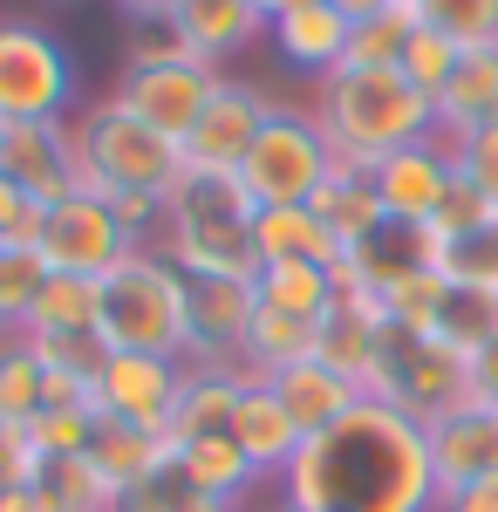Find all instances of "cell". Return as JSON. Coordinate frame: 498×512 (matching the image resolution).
I'll return each instance as SVG.
<instances>
[{"label":"cell","mask_w":498,"mask_h":512,"mask_svg":"<svg viewBox=\"0 0 498 512\" xmlns=\"http://www.w3.org/2000/svg\"><path fill=\"white\" fill-rule=\"evenodd\" d=\"M458 62H464V48H458V41L430 35V28L417 21V35L403 41V62H396V69H403V82H410L417 96H430V103H437V96H444V82L458 76Z\"/></svg>","instance_id":"37"},{"label":"cell","mask_w":498,"mask_h":512,"mask_svg":"<svg viewBox=\"0 0 498 512\" xmlns=\"http://www.w3.org/2000/svg\"><path fill=\"white\" fill-rule=\"evenodd\" d=\"M35 465H41L35 444L0 424V499H7V492H28V485H35Z\"/></svg>","instance_id":"42"},{"label":"cell","mask_w":498,"mask_h":512,"mask_svg":"<svg viewBox=\"0 0 498 512\" xmlns=\"http://www.w3.org/2000/svg\"><path fill=\"white\" fill-rule=\"evenodd\" d=\"M178 478L205 492V499H226V506H246L253 499V485H267V478L246 465V451L232 444V437H198V444H178Z\"/></svg>","instance_id":"27"},{"label":"cell","mask_w":498,"mask_h":512,"mask_svg":"<svg viewBox=\"0 0 498 512\" xmlns=\"http://www.w3.org/2000/svg\"><path fill=\"white\" fill-rule=\"evenodd\" d=\"M423 335H437V342H444V349H458L464 362H471V355H485L498 342V294H478V287H458V280H451L444 308H437V321H430Z\"/></svg>","instance_id":"32"},{"label":"cell","mask_w":498,"mask_h":512,"mask_svg":"<svg viewBox=\"0 0 498 512\" xmlns=\"http://www.w3.org/2000/svg\"><path fill=\"white\" fill-rule=\"evenodd\" d=\"M28 492L41 499V512H116V492L89 458H41Z\"/></svg>","instance_id":"31"},{"label":"cell","mask_w":498,"mask_h":512,"mask_svg":"<svg viewBox=\"0 0 498 512\" xmlns=\"http://www.w3.org/2000/svg\"><path fill=\"white\" fill-rule=\"evenodd\" d=\"M212 89H219V69H205L192 55H164V62H144V69H123L110 96L137 123H151L157 137L185 144L192 123L205 117V103H212Z\"/></svg>","instance_id":"11"},{"label":"cell","mask_w":498,"mask_h":512,"mask_svg":"<svg viewBox=\"0 0 498 512\" xmlns=\"http://www.w3.org/2000/svg\"><path fill=\"white\" fill-rule=\"evenodd\" d=\"M471 396L478 403H498V342L485 355H471Z\"/></svg>","instance_id":"44"},{"label":"cell","mask_w":498,"mask_h":512,"mask_svg":"<svg viewBox=\"0 0 498 512\" xmlns=\"http://www.w3.org/2000/svg\"><path fill=\"white\" fill-rule=\"evenodd\" d=\"M89 465H96L103 485L123 499V492H137V485H151V478H164L171 465H178V437L171 431H137V424L103 417V424H96V444H89Z\"/></svg>","instance_id":"19"},{"label":"cell","mask_w":498,"mask_h":512,"mask_svg":"<svg viewBox=\"0 0 498 512\" xmlns=\"http://www.w3.org/2000/svg\"><path fill=\"white\" fill-rule=\"evenodd\" d=\"M232 444L246 451V465H253L260 478H280L287 465H294V451H301L307 437L294 431V417L280 410V396H273L267 383H246L239 417H232Z\"/></svg>","instance_id":"22"},{"label":"cell","mask_w":498,"mask_h":512,"mask_svg":"<svg viewBox=\"0 0 498 512\" xmlns=\"http://www.w3.org/2000/svg\"><path fill=\"white\" fill-rule=\"evenodd\" d=\"M314 123L335 144V158L362 164V171H376L403 144L437 137L430 96H417L403 82V69H335V76H321L314 82Z\"/></svg>","instance_id":"3"},{"label":"cell","mask_w":498,"mask_h":512,"mask_svg":"<svg viewBox=\"0 0 498 512\" xmlns=\"http://www.w3.org/2000/svg\"><path fill=\"white\" fill-rule=\"evenodd\" d=\"M69 151H76V192H157L171 198V185L185 178V151L171 137H157L151 123H137L116 96L82 103L69 117Z\"/></svg>","instance_id":"4"},{"label":"cell","mask_w":498,"mask_h":512,"mask_svg":"<svg viewBox=\"0 0 498 512\" xmlns=\"http://www.w3.org/2000/svg\"><path fill=\"white\" fill-rule=\"evenodd\" d=\"M103 321V280H82V274H48L35 294V308L21 321V335H96ZM103 342V335H96Z\"/></svg>","instance_id":"28"},{"label":"cell","mask_w":498,"mask_h":512,"mask_svg":"<svg viewBox=\"0 0 498 512\" xmlns=\"http://www.w3.org/2000/svg\"><path fill=\"white\" fill-rule=\"evenodd\" d=\"M171 7H178V0H123L130 21H171Z\"/></svg>","instance_id":"45"},{"label":"cell","mask_w":498,"mask_h":512,"mask_svg":"<svg viewBox=\"0 0 498 512\" xmlns=\"http://www.w3.org/2000/svg\"><path fill=\"white\" fill-rule=\"evenodd\" d=\"M410 35H417V0H396V7H383V14L355 21L342 69H396V62H403V41H410Z\"/></svg>","instance_id":"33"},{"label":"cell","mask_w":498,"mask_h":512,"mask_svg":"<svg viewBox=\"0 0 498 512\" xmlns=\"http://www.w3.org/2000/svg\"><path fill=\"white\" fill-rule=\"evenodd\" d=\"M253 219H260V205L239 192L232 171H185L164 198L157 253L185 280H260Z\"/></svg>","instance_id":"2"},{"label":"cell","mask_w":498,"mask_h":512,"mask_svg":"<svg viewBox=\"0 0 498 512\" xmlns=\"http://www.w3.org/2000/svg\"><path fill=\"white\" fill-rule=\"evenodd\" d=\"M307 212L335 233V246H342V253L389 226L383 205H376V178H369L362 164H342V158H335V171H328V178H321V192L307 198Z\"/></svg>","instance_id":"24"},{"label":"cell","mask_w":498,"mask_h":512,"mask_svg":"<svg viewBox=\"0 0 498 512\" xmlns=\"http://www.w3.org/2000/svg\"><path fill=\"white\" fill-rule=\"evenodd\" d=\"M492 212H498V205H485V198H478V192L458 178V185H451V198L437 205V219H430L423 233H430V246H444V239H458V233H471V226H485Z\"/></svg>","instance_id":"40"},{"label":"cell","mask_w":498,"mask_h":512,"mask_svg":"<svg viewBox=\"0 0 498 512\" xmlns=\"http://www.w3.org/2000/svg\"><path fill=\"white\" fill-rule=\"evenodd\" d=\"M451 158H458L464 185L485 198V205H498V123H485V130L464 137V144H451Z\"/></svg>","instance_id":"39"},{"label":"cell","mask_w":498,"mask_h":512,"mask_svg":"<svg viewBox=\"0 0 498 512\" xmlns=\"http://www.w3.org/2000/svg\"><path fill=\"white\" fill-rule=\"evenodd\" d=\"M82 69L35 21H0V123H62L76 117Z\"/></svg>","instance_id":"8"},{"label":"cell","mask_w":498,"mask_h":512,"mask_svg":"<svg viewBox=\"0 0 498 512\" xmlns=\"http://www.w3.org/2000/svg\"><path fill=\"white\" fill-rule=\"evenodd\" d=\"M437 274L458 280V287H478V294H498V212L485 226H471V233L437 246Z\"/></svg>","instance_id":"34"},{"label":"cell","mask_w":498,"mask_h":512,"mask_svg":"<svg viewBox=\"0 0 498 512\" xmlns=\"http://www.w3.org/2000/svg\"><path fill=\"white\" fill-rule=\"evenodd\" d=\"M0 512H41V499H35V492H7V499H0Z\"/></svg>","instance_id":"47"},{"label":"cell","mask_w":498,"mask_h":512,"mask_svg":"<svg viewBox=\"0 0 498 512\" xmlns=\"http://www.w3.org/2000/svg\"><path fill=\"white\" fill-rule=\"evenodd\" d=\"M103 349L116 355H178L192 349V280L178 274L157 246L130 253L103 280V321H96Z\"/></svg>","instance_id":"5"},{"label":"cell","mask_w":498,"mask_h":512,"mask_svg":"<svg viewBox=\"0 0 498 512\" xmlns=\"http://www.w3.org/2000/svg\"><path fill=\"white\" fill-rule=\"evenodd\" d=\"M362 396H376V403L417 417V424H437L444 410L478 403L471 396V362L458 349H444L437 335H423V328H383L376 362L362 376Z\"/></svg>","instance_id":"6"},{"label":"cell","mask_w":498,"mask_h":512,"mask_svg":"<svg viewBox=\"0 0 498 512\" xmlns=\"http://www.w3.org/2000/svg\"><path fill=\"white\" fill-rule=\"evenodd\" d=\"M267 390L280 396V410L294 417V431H301V437H328L348 410L362 403V390L348 383L342 369H328V362H314V355H307V362H294V369H280Z\"/></svg>","instance_id":"20"},{"label":"cell","mask_w":498,"mask_h":512,"mask_svg":"<svg viewBox=\"0 0 498 512\" xmlns=\"http://www.w3.org/2000/svg\"><path fill=\"white\" fill-rule=\"evenodd\" d=\"M185 383H192V362H178V355H116L110 349L96 383H89V410L116 417V424H137V431H171Z\"/></svg>","instance_id":"10"},{"label":"cell","mask_w":498,"mask_h":512,"mask_svg":"<svg viewBox=\"0 0 498 512\" xmlns=\"http://www.w3.org/2000/svg\"><path fill=\"white\" fill-rule=\"evenodd\" d=\"M253 280H192V369H239V342L253 321Z\"/></svg>","instance_id":"16"},{"label":"cell","mask_w":498,"mask_h":512,"mask_svg":"<svg viewBox=\"0 0 498 512\" xmlns=\"http://www.w3.org/2000/svg\"><path fill=\"white\" fill-rule=\"evenodd\" d=\"M280 512H437L423 424L362 396L328 437H307L280 472Z\"/></svg>","instance_id":"1"},{"label":"cell","mask_w":498,"mask_h":512,"mask_svg":"<svg viewBox=\"0 0 498 512\" xmlns=\"http://www.w3.org/2000/svg\"><path fill=\"white\" fill-rule=\"evenodd\" d=\"M253 294H260L267 308H280V315L328 321V308L342 301V280H335V267H307V260H273V267H260Z\"/></svg>","instance_id":"29"},{"label":"cell","mask_w":498,"mask_h":512,"mask_svg":"<svg viewBox=\"0 0 498 512\" xmlns=\"http://www.w3.org/2000/svg\"><path fill=\"white\" fill-rule=\"evenodd\" d=\"M35 253H41L48 274L110 280L116 267H123L130 253H144V246H137V233H130L96 192H69V198H55V205H41Z\"/></svg>","instance_id":"9"},{"label":"cell","mask_w":498,"mask_h":512,"mask_svg":"<svg viewBox=\"0 0 498 512\" xmlns=\"http://www.w3.org/2000/svg\"><path fill=\"white\" fill-rule=\"evenodd\" d=\"M253 246H260V267L273 260H307V267H342V246L335 233L307 212V205H273L253 219Z\"/></svg>","instance_id":"25"},{"label":"cell","mask_w":498,"mask_h":512,"mask_svg":"<svg viewBox=\"0 0 498 512\" xmlns=\"http://www.w3.org/2000/svg\"><path fill=\"white\" fill-rule=\"evenodd\" d=\"M423 444H430L437 499L498 478V403H458V410H444L437 424H423Z\"/></svg>","instance_id":"14"},{"label":"cell","mask_w":498,"mask_h":512,"mask_svg":"<svg viewBox=\"0 0 498 512\" xmlns=\"http://www.w3.org/2000/svg\"><path fill=\"white\" fill-rule=\"evenodd\" d=\"M348 21H369V14H383V7H396V0H335Z\"/></svg>","instance_id":"46"},{"label":"cell","mask_w":498,"mask_h":512,"mask_svg":"<svg viewBox=\"0 0 498 512\" xmlns=\"http://www.w3.org/2000/svg\"><path fill=\"white\" fill-rule=\"evenodd\" d=\"M437 512H498V478L464 485V492H444V499H437Z\"/></svg>","instance_id":"43"},{"label":"cell","mask_w":498,"mask_h":512,"mask_svg":"<svg viewBox=\"0 0 498 512\" xmlns=\"http://www.w3.org/2000/svg\"><path fill=\"white\" fill-rule=\"evenodd\" d=\"M0 130H7V123H0Z\"/></svg>","instance_id":"49"},{"label":"cell","mask_w":498,"mask_h":512,"mask_svg":"<svg viewBox=\"0 0 498 512\" xmlns=\"http://www.w3.org/2000/svg\"><path fill=\"white\" fill-rule=\"evenodd\" d=\"M0 171L35 198V205H55V198L76 192V151H69V117L62 123H7L0 130Z\"/></svg>","instance_id":"15"},{"label":"cell","mask_w":498,"mask_h":512,"mask_svg":"<svg viewBox=\"0 0 498 512\" xmlns=\"http://www.w3.org/2000/svg\"><path fill=\"white\" fill-rule=\"evenodd\" d=\"M239 396H246V376H239V369H192V383L178 396V417H171V437H178V444L232 437Z\"/></svg>","instance_id":"26"},{"label":"cell","mask_w":498,"mask_h":512,"mask_svg":"<svg viewBox=\"0 0 498 512\" xmlns=\"http://www.w3.org/2000/svg\"><path fill=\"white\" fill-rule=\"evenodd\" d=\"M417 21L430 35L471 48H498V0H417Z\"/></svg>","instance_id":"35"},{"label":"cell","mask_w":498,"mask_h":512,"mask_svg":"<svg viewBox=\"0 0 498 512\" xmlns=\"http://www.w3.org/2000/svg\"><path fill=\"white\" fill-rule=\"evenodd\" d=\"M253 7H260V14L273 21V14H280V7H294V0H253Z\"/></svg>","instance_id":"48"},{"label":"cell","mask_w":498,"mask_h":512,"mask_svg":"<svg viewBox=\"0 0 498 512\" xmlns=\"http://www.w3.org/2000/svg\"><path fill=\"white\" fill-rule=\"evenodd\" d=\"M444 294H451V280L437 274V267H417V274H403L396 287H383V321L389 328H430L437 308H444Z\"/></svg>","instance_id":"38"},{"label":"cell","mask_w":498,"mask_h":512,"mask_svg":"<svg viewBox=\"0 0 498 512\" xmlns=\"http://www.w3.org/2000/svg\"><path fill=\"white\" fill-rule=\"evenodd\" d=\"M430 117H437V137L444 144H464L485 123H498V48H471L464 55L458 76L444 82V96L430 103Z\"/></svg>","instance_id":"21"},{"label":"cell","mask_w":498,"mask_h":512,"mask_svg":"<svg viewBox=\"0 0 498 512\" xmlns=\"http://www.w3.org/2000/svg\"><path fill=\"white\" fill-rule=\"evenodd\" d=\"M171 35H178V48L192 62L219 69L226 55H239V48H253L267 35V14L253 0H178L171 7Z\"/></svg>","instance_id":"18"},{"label":"cell","mask_w":498,"mask_h":512,"mask_svg":"<svg viewBox=\"0 0 498 512\" xmlns=\"http://www.w3.org/2000/svg\"><path fill=\"white\" fill-rule=\"evenodd\" d=\"M41 410H48V369L28 349V335H0V424L7 431H28Z\"/></svg>","instance_id":"30"},{"label":"cell","mask_w":498,"mask_h":512,"mask_svg":"<svg viewBox=\"0 0 498 512\" xmlns=\"http://www.w3.org/2000/svg\"><path fill=\"white\" fill-rule=\"evenodd\" d=\"M35 233H41V205L0 171V246H35Z\"/></svg>","instance_id":"41"},{"label":"cell","mask_w":498,"mask_h":512,"mask_svg":"<svg viewBox=\"0 0 498 512\" xmlns=\"http://www.w3.org/2000/svg\"><path fill=\"white\" fill-rule=\"evenodd\" d=\"M41 280H48V267H41L35 246H0V335H21Z\"/></svg>","instance_id":"36"},{"label":"cell","mask_w":498,"mask_h":512,"mask_svg":"<svg viewBox=\"0 0 498 512\" xmlns=\"http://www.w3.org/2000/svg\"><path fill=\"white\" fill-rule=\"evenodd\" d=\"M328 171H335V144L321 137L314 110L273 103L267 130L253 137V151H246V164L232 178H239V192L253 198L260 212H273V205H307V198L321 192Z\"/></svg>","instance_id":"7"},{"label":"cell","mask_w":498,"mask_h":512,"mask_svg":"<svg viewBox=\"0 0 498 512\" xmlns=\"http://www.w3.org/2000/svg\"><path fill=\"white\" fill-rule=\"evenodd\" d=\"M321 342V321H301V315H280L267 301H253V321H246V342H239V376L246 383H273L280 369L307 362Z\"/></svg>","instance_id":"23"},{"label":"cell","mask_w":498,"mask_h":512,"mask_svg":"<svg viewBox=\"0 0 498 512\" xmlns=\"http://www.w3.org/2000/svg\"><path fill=\"white\" fill-rule=\"evenodd\" d=\"M273 48H280V62H294V69H307V76H335L348 55V35H355V21H348L335 0H294V7H280L267 21Z\"/></svg>","instance_id":"17"},{"label":"cell","mask_w":498,"mask_h":512,"mask_svg":"<svg viewBox=\"0 0 498 512\" xmlns=\"http://www.w3.org/2000/svg\"><path fill=\"white\" fill-rule=\"evenodd\" d=\"M267 117H273V96L260 89V82L219 76L205 117H198L192 137L178 144V151H185V171H239L246 151H253V137L267 130Z\"/></svg>","instance_id":"12"},{"label":"cell","mask_w":498,"mask_h":512,"mask_svg":"<svg viewBox=\"0 0 498 512\" xmlns=\"http://www.w3.org/2000/svg\"><path fill=\"white\" fill-rule=\"evenodd\" d=\"M369 178H376V205H383L389 226H430L437 205L451 198V185H458V158H451L444 137H423V144L389 151Z\"/></svg>","instance_id":"13"}]
</instances>
